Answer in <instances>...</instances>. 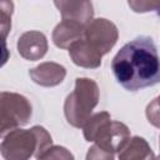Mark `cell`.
Segmentation results:
<instances>
[{
  "label": "cell",
  "instance_id": "6da1fadb",
  "mask_svg": "<svg viewBox=\"0 0 160 160\" xmlns=\"http://www.w3.org/2000/svg\"><path fill=\"white\" fill-rule=\"evenodd\" d=\"M118 82L129 91H138L160 82V56L149 36H138L125 44L111 61Z\"/></svg>",
  "mask_w": 160,
  "mask_h": 160
},
{
  "label": "cell",
  "instance_id": "7a4b0ae2",
  "mask_svg": "<svg viewBox=\"0 0 160 160\" xmlns=\"http://www.w3.org/2000/svg\"><path fill=\"white\" fill-rule=\"evenodd\" d=\"M84 136L88 141H96L99 150L119 151L129 140V130L121 122H111L108 112H99L85 124Z\"/></svg>",
  "mask_w": 160,
  "mask_h": 160
},
{
  "label": "cell",
  "instance_id": "3957f363",
  "mask_svg": "<svg viewBox=\"0 0 160 160\" xmlns=\"http://www.w3.org/2000/svg\"><path fill=\"white\" fill-rule=\"evenodd\" d=\"M99 91L96 84L90 79H76L74 92L65 101V116L68 121L76 126H84L90 119L91 110L98 104Z\"/></svg>",
  "mask_w": 160,
  "mask_h": 160
},
{
  "label": "cell",
  "instance_id": "277c9868",
  "mask_svg": "<svg viewBox=\"0 0 160 160\" xmlns=\"http://www.w3.org/2000/svg\"><path fill=\"white\" fill-rule=\"evenodd\" d=\"M49 144H51L50 135L45 129L35 126L29 131L15 130L10 132L1 144V152L6 159H25L31 155V150H35V146L44 151L49 150L46 149Z\"/></svg>",
  "mask_w": 160,
  "mask_h": 160
},
{
  "label": "cell",
  "instance_id": "5b68a950",
  "mask_svg": "<svg viewBox=\"0 0 160 160\" xmlns=\"http://www.w3.org/2000/svg\"><path fill=\"white\" fill-rule=\"evenodd\" d=\"M116 39V26L105 19L94 20L84 30V40L92 50H95L100 55L106 54L115 45Z\"/></svg>",
  "mask_w": 160,
  "mask_h": 160
},
{
  "label": "cell",
  "instance_id": "8992f818",
  "mask_svg": "<svg viewBox=\"0 0 160 160\" xmlns=\"http://www.w3.org/2000/svg\"><path fill=\"white\" fill-rule=\"evenodd\" d=\"M1 100L6 101L11 106V111H9V114H1V134L4 135L8 129L28 122V119L31 115V106L25 98L16 94L1 92Z\"/></svg>",
  "mask_w": 160,
  "mask_h": 160
},
{
  "label": "cell",
  "instance_id": "52a82bcc",
  "mask_svg": "<svg viewBox=\"0 0 160 160\" xmlns=\"http://www.w3.org/2000/svg\"><path fill=\"white\" fill-rule=\"evenodd\" d=\"M64 20L86 25L92 16V6L89 0H55Z\"/></svg>",
  "mask_w": 160,
  "mask_h": 160
},
{
  "label": "cell",
  "instance_id": "ba28073f",
  "mask_svg": "<svg viewBox=\"0 0 160 160\" xmlns=\"http://www.w3.org/2000/svg\"><path fill=\"white\" fill-rule=\"evenodd\" d=\"M48 49L45 36L39 31H29L21 35L18 42V50L25 59L36 60L45 55Z\"/></svg>",
  "mask_w": 160,
  "mask_h": 160
},
{
  "label": "cell",
  "instance_id": "9c48e42d",
  "mask_svg": "<svg viewBox=\"0 0 160 160\" xmlns=\"http://www.w3.org/2000/svg\"><path fill=\"white\" fill-rule=\"evenodd\" d=\"M84 25L81 24L70 20H64L55 28L54 42L59 48H69L84 35Z\"/></svg>",
  "mask_w": 160,
  "mask_h": 160
},
{
  "label": "cell",
  "instance_id": "30bf717a",
  "mask_svg": "<svg viewBox=\"0 0 160 160\" xmlns=\"http://www.w3.org/2000/svg\"><path fill=\"white\" fill-rule=\"evenodd\" d=\"M30 75L35 82L45 86H52L62 81L65 76V69L58 64L46 62L32 69Z\"/></svg>",
  "mask_w": 160,
  "mask_h": 160
},
{
  "label": "cell",
  "instance_id": "8fae6325",
  "mask_svg": "<svg viewBox=\"0 0 160 160\" xmlns=\"http://www.w3.org/2000/svg\"><path fill=\"white\" fill-rule=\"evenodd\" d=\"M129 5L136 12L156 11L160 14V0H129Z\"/></svg>",
  "mask_w": 160,
  "mask_h": 160
},
{
  "label": "cell",
  "instance_id": "7c38bea8",
  "mask_svg": "<svg viewBox=\"0 0 160 160\" xmlns=\"http://www.w3.org/2000/svg\"><path fill=\"white\" fill-rule=\"evenodd\" d=\"M146 116L152 125L160 128V96L156 98L151 104L148 105Z\"/></svg>",
  "mask_w": 160,
  "mask_h": 160
}]
</instances>
